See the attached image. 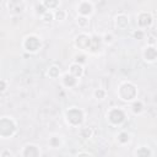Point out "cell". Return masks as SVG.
<instances>
[{
	"instance_id": "f1b7e54d",
	"label": "cell",
	"mask_w": 157,
	"mask_h": 157,
	"mask_svg": "<svg viewBox=\"0 0 157 157\" xmlns=\"http://www.w3.org/2000/svg\"><path fill=\"white\" fill-rule=\"evenodd\" d=\"M52 144H53V145H56V144H59V141H58L56 139H53V140H52Z\"/></svg>"
},
{
	"instance_id": "2e32d148",
	"label": "cell",
	"mask_w": 157,
	"mask_h": 157,
	"mask_svg": "<svg viewBox=\"0 0 157 157\" xmlns=\"http://www.w3.org/2000/svg\"><path fill=\"white\" fill-rule=\"evenodd\" d=\"M58 75H59V69H58V68L53 67V68L49 69V76H52V77H56Z\"/></svg>"
},
{
	"instance_id": "5bb4252c",
	"label": "cell",
	"mask_w": 157,
	"mask_h": 157,
	"mask_svg": "<svg viewBox=\"0 0 157 157\" xmlns=\"http://www.w3.org/2000/svg\"><path fill=\"white\" fill-rule=\"evenodd\" d=\"M64 82H65V85H67V86H74V85H75V82H76V80L74 79V76H71V75H67L64 77Z\"/></svg>"
},
{
	"instance_id": "484cf974",
	"label": "cell",
	"mask_w": 157,
	"mask_h": 157,
	"mask_svg": "<svg viewBox=\"0 0 157 157\" xmlns=\"http://www.w3.org/2000/svg\"><path fill=\"white\" fill-rule=\"evenodd\" d=\"M44 4H46L47 6H49V7H51V6H55L58 3H56V1H46Z\"/></svg>"
},
{
	"instance_id": "4fadbf2b",
	"label": "cell",
	"mask_w": 157,
	"mask_h": 157,
	"mask_svg": "<svg viewBox=\"0 0 157 157\" xmlns=\"http://www.w3.org/2000/svg\"><path fill=\"white\" fill-rule=\"evenodd\" d=\"M137 156L139 157H150V150L146 147H141L137 150Z\"/></svg>"
},
{
	"instance_id": "3957f363",
	"label": "cell",
	"mask_w": 157,
	"mask_h": 157,
	"mask_svg": "<svg viewBox=\"0 0 157 157\" xmlns=\"http://www.w3.org/2000/svg\"><path fill=\"white\" fill-rule=\"evenodd\" d=\"M68 119L72 124H80L82 122V112L80 109H70L68 112Z\"/></svg>"
},
{
	"instance_id": "8992f818",
	"label": "cell",
	"mask_w": 157,
	"mask_h": 157,
	"mask_svg": "<svg viewBox=\"0 0 157 157\" xmlns=\"http://www.w3.org/2000/svg\"><path fill=\"white\" fill-rule=\"evenodd\" d=\"M76 44L80 47V48H87L91 46V39L85 36V35H81L77 37V41H76Z\"/></svg>"
},
{
	"instance_id": "9a60e30c",
	"label": "cell",
	"mask_w": 157,
	"mask_h": 157,
	"mask_svg": "<svg viewBox=\"0 0 157 157\" xmlns=\"http://www.w3.org/2000/svg\"><path fill=\"white\" fill-rule=\"evenodd\" d=\"M71 72H72L74 76H80L82 74V69H81L80 65H72V67H71Z\"/></svg>"
},
{
	"instance_id": "ffe728a7",
	"label": "cell",
	"mask_w": 157,
	"mask_h": 157,
	"mask_svg": "<svg viewBox=\"0 0 157 157\" xmlns=\"http://www.w3.org/2000/svg\"><path fill=\"white\" fill-rule=\"evenodd\" d=\"M79 25L80 26H85V25H87V20L85 17H80L79 19Z\"/></svg>"
},
{
	"instance_id": "83f0119b",
	"label": "cell",
	"mask_w": 157,
	"mask_h": 157,
	"mask_svg": "<svg viewBox=\"0 0 157 157\" xmlns=\"http://www.w3.org/2000/svg\"><path fill=\"white\" fill-rule=\"evenodd\" d=\"M106 41H107V42H111V41H112V36H108V35H107V36H106Z\"/></svg>"
},
{
	"instance_id": "4316f807",
	"label": "cell",
	"mask_w": 157,
	"mask_h": 157,
	"mask_svg": "<svg viewBox=\"0 0 157 157\" xmlns=\"http://www.w3.org/2000/svg\"><path fill=\"white\" fill-rule=\"evenodd\" d=\"M77 61H81V63L85 61V56H82V55L81 56H77Z\"/></svg>"
},
{
	"instance_id": "ba28073f",
	"label": "cell",
	"mask_w": 157,
	"mask_h": 157,
	"mask_svg": "<svg viewBox=\"0 0 157 157\" xmlns=\"http://www.w3.org/2000/svg\"><path fill=\"white\" fill-rule=\"evenodd\" d=\"M139 23L141 26H148L151 23V16L148 14H141L139 16Z\"/></svg>"
},
{
	"instance_id": "e0dca14e",
	"label": "cell",
	"mask_w": 157,
	"mask_h": 157,
	"mask_svg": "<svg viewBox=\"0 0 157 157\" xmlns=\"http://www.w3.org/2000/svg\"><path fill=\"white\" fill-rule=\"evenodd\" d=\"M134 112L135 113H139V112H141V109H143V104L140 103V102H136V103H134Z\"/></svg>"
},
{
	"instance_id": "8fae6325",
	"label": "cell",
	"mask_w": 157,
	"mask_h": 157,
	"mask_svg": "<svg viewBox=\"0 0 157 157\" xmlns=\"http://www.w3.org/2000/svg\"><path fill=\"white\" fill-rule=\"evenodd\" d=\"M117 23H118V26H119V27H125L127 25H128V17H127V16H124V15L118 16Z\"/></svg>"
},
{
	"instance_id": "d4e9b609",
	"label": "cell",
	"mask_w": 157,
	"mask_h": 157,
	"mask_svg": "<svg viewBox=\"0 0 157 157\" xmlns=\"http://www.w3.org/2000/svg\"><path fill=\"white\" fill-rule=\"evenodd\" d=\"M37 12H38V14H39V12H41V14L44 12V7H43L42 5H37Z\"/></svg>"
},
{
	"instance_id": "cb8c5ba5",
	"label": "cell",
	"mask_w": 157,
	"mask_h": 157,
	"mask_svg": "<svg viewBox=\"0 0 157 157\" xmlns=\"http://www.w3.org/2000/svg\"><path fill=\"white\" fill-rule=\"evenodd\" d=\"M134 36H135V38H137V39H141L143 38V32H135L134 33Z\"/></svg>"
},
{
	"instance_id": "44dd1931",
	"label": "cell",
	"mask_w": 157,
	"mask_h": 157,
	"mask_svg": "<svg viewBox=\"0 0 157 157\" xmlns=\"http://www.w3.org/2000/svg\"><path fill=\"white\" fill-rule=\"evenodd\" d=\"M96 97H98V98H103V97H104V92H103L102 90L96 91Z\"/></svg>"
},
{
	"instance_id": "30bf717a",
	"label": "cell",
	"mask_w": 157,
	"mask_h": 157,
	"mask_svg": "<svg viewBox=\"0 0 157 157\" xmlns=\"http://www.w3.org/2000/svg\"><path fill=\"white\" fill-rule=\"evenodd\" d=\"M101 47V38L100 37H93L92 39H91V51H97L98 48Z\"/></svg>"
},
{
	"instance_id": "277c9868",
	"label": "cell",
	"mask_w": 157,
	"mask_h": 157,
	"mask_svg": "<svg viewBox=\"0 0 157 157\" xmlns=\"http://www.w3.org/2000/svg\"><path fill=\"white\" fill-rule=\"evenodd\" d=\"M124 113L120 111V109H113L111 113H109V119L112 123L114 124H119L124 120Z\"/></svg>"
},
{
	"instance_id": "f546056e",
	"label": "cell",
	"mask_w": 157,
	"mask_h": 157,
	"mask_svg": "<svg viewBox=\"0 0 157 157\" xmlns=\"http://www.w3.org/2000/svg\"><path fill=\"white\" fill-rule=\"evenodd\" d=\"M77 157H90L88 155H86V153H81V155H79Z\"/></svg>"
},
{
	"instance_id": "ac0fdd59",
	"label": "cell",
	"mask_w": 157,
	"mask_h": 157,
	"mask_svg": "<svg viewBox=\"0 0 157 157\" xmlns=\"http://www.w3.org/2000/svg\"><path fill=\"white\" fill-rule=\"evenodd\" d=\"M128 140H129V136H128L127 133H122V134L119 135V141H122V143H127Z\"/></svg>"
},
{
	"instance_id": "603a6c76",
	"label": "cell",
	"mask_w": 157,
	"mask_h": 157,
	"mask_svg": "<svg viewBox=\"0 0 157 157\" xmlns=\"http://www.w3.org/2000/svg\"><path fill=\"white\" fill-rule=\"evenodd\" d=\"M51 20H52V14H48V12H47V14L44 15V21L48 22V21H51Z\"/></svg>"
},
{
	"instance_id": "7402d4cb",
	"label": "cell",
	"mask_w": 157,
	"mask_h": 157,
	"mask_svg": "<svg viewBox=\"0 0 157 157\" xmlns=\"http://www.w3.org/2000/svg\"><path fill=\"white\" fill-rule=\"evenodd\" d=\"M90 134H91V131H90L88 129H84V130H82V135H84L85 137H88Z\"/></svg>"
},
{
	"instance_id": "5b68a950",
	"label": "cell",
	"mask_w": 157,
	"mask_h": 157,
	"mask_svg": "<svg viewBox=\"0 0 157 157\" xmlns=\"http://www.w3.org/2000/svg\"><path fill=\"white\" fill-rule=\"evenodd\" d=\"M39 41H38V38H36V37H28L27 39H26V42H25V47H26L28 51H31V52H35V51H37L38 49V47H39Z\"/></svg>"
},
{
	"instance_id": "52a82bcc",
	"label": "cell",
	"mask_w": 157,
	"mask_h": 157,
	"mask_svg": "<svg viewBox=\"0 0 157 157\" xmlns=\"http://www.w3.org/2000/svg\"><path fill=\"white\" fill-rule=\"evenodd\" d=\"M23 155H25V157H38L39 152H38V148L36 146L30 145V146L26 147V150H25Z\"/></svg>"
},
{
	"instance_id": "9c48e42d",
	"label": "cell",
	"mask_w": 157,
	"mask_h": 157,
	"mask_svg": "<svg viewBox=\"0 0 157 157\" xmlns=\"http://www.w3.org/2000/svg\"><path fill=\"white\" fill-rule=\"evenodd\" d=\"M145 58L148 60H155L157 58V51L155 48H147L145 52Z\"/></svg>"
},
{
	"instance_id": "d6986e66",
	"label": "cell",
	"mask_w": 157,
	"mask_h": 157,
	"mask_svg": "<svg viewBox=\"0 0 157 157\" xmlns=\"http://www.w3.org/2000/svg\"><path fill=\"white\" fill-rule=\"evenodd\" d=\"M55 16H56V19H58V20H63V19H64V16H65V15H64V12H63L61 10H59V11H56V14H55Z\"/></svg>"
},
{
	"instance_id": "7a4b0ae2",
	"label": "cell",
	"mask_w": 157,
	"mask_h": 157,
	"mask_svg": "<svg viewBox=\"0 0 157 157\" xmlns=\"http://www.w3.org/2000/svg\"><path fill=\"white\" fill-rule=\"evenodd\" d=\"M120 96L124 100H131L136 96V90L131 84H124L120 88Z\"/></svg>"
},
{
	"instance_id": "7c38bea8",
	"label": "cell",
	"mask_w": 157,
	"mask_h": 157,
	"mask_svg": "<svg viewBox=\"0 0 157 157\" xmlns=\"http://www.w3.org/2000/svg\"><path fill=\"white\" fill-rule=\"evenodd\" d=\"M80 12L84 14V15L90 14V12H91V5H90L88 3H82V4L80 5Z\"/></svg>"
},
{
	"instance_id": "6da1fadb",
	"label": "cell",
	"mask_w": 157,
	"mask_h": 157,
	"mask_svg": "<svg viewBox=\"0 0 157 157\" xmlns=\"http://www.w3.org/2000/svg\"><path fill=\"white\" fill-rule=\"evenodd\" d=\"M15 131V124L10 119H1L0 122V134L1 136H9Z\"/></svg>"
}]
</instances>
